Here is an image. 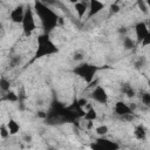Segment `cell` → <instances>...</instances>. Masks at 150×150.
<instances>
[{
	"instance_id": "1f68e13d",
	"label": "cell",
	"mask_w": 150,
	"mask_h": 150,
	"mask_svg": "<svg viewBox=\"0 0 150 150\" xmlns=\"http://www.w3.org/2000/svg\"><path fill=\"white\" fill-rule=\"evenodd\" d=\"M145 2H146V6H148V8L150 11V0H145Z\"/></svg>"
},
{
	"instance_id": "83f0119b",
	"label": "cell",
	"mask_w": 150,
	"mask_h": 150,
	"mask_svg": "<svg viewBox=\"0 0 150 150\" xmlns=\"http://www.w3.org/2000/svg\"><path fill=\"white\" fill-rule=\"evenodd\" d=\"M43 4L48 5V6H55L57 5V0H41Z\"/></svg>"
},
{
	"instance_id": "44dd1931",
	"label": "cell",
	"mask_w": 150,
	"mask_h": 150,
	"mask_svg": "<svg viewBox=\"0 0 150 150\" xmlns=\"http://www.w3.org/2000/svg\"><path fill=\"white\" fill-rule=\"evenodd\" d=\"M9 136H11V132H9V130H8L7 124H1V125H0V137H1L2 139H6V138L9 137Z\"/></svg>"
},
{
	"instance_id": "2e32d148",
	"label": "cell",
	"mask_w": 150,
	"mask_h": 150,
	"mask_svg": "<svg viewBox=\"0 0 150 150\" xmlns=\"http://www.w3.org/2000/svg\"><path fill=\"white\" fill-rule=\"evenodd\" d=\"M122 45H123L124 49L130 50V49H134L135 48L136 42L131 38H129V36H122Z\"/></svg>"
},
{
	"instance_id": "5b68a950",
	"label": "cell",
	"mask_w": 150,
	"mask_h": 150,
	"mask_svg": "<svg viewBox=\"0 0 150 150\" xmlns=\"http://www.w3.org/2000/svg\"><path fill=\"white\" fill-rule=\"evenodd\" d=\"M90 148L94 150H117L120 149V144L105 138L104 136H100L98 138H96L95 143L90 145Z\"/></svg>"
},
{
	"instance_id": "ba28073f",
	"label": "cell",
	"mask_w": 150,
	"mask_h": 150,
	"mask_svg": "<svg viewBox=\"0 0 150 150\" xmlns=\"http://www.w3.org/2000/svg\"><path fill=\"white\" fill-rule=\"evenodd\" d=\"M114 111H115V114L117 116H120L122 118H124V117H127V116H129V115H131L134 112V110L131 109V107L129 104H127L125 102H123V101H117L115 103Z\"/></svg>"
},
{
	"instance_id": "3957f363",
	"label": "cell",
	"mask_w": 150,
	"mask_h": 150,
	"mask_svg": "<svg viewBox=\"0 0 150 150\" xmlns=\"http://www.w3.org/2000/svg\"><path fill=\"white\" fill-rule=\"evenodd\" d=\"M100 70V68L93 63H89V62H80L77 66L74 67L73 69V73L79 76L80 79H82L86 83H91L95 79V75L96 73Z\"/></svg>"
},
{
	"instance_id": "ac0fdd59",
	"label": "cell",
	"mask_w": 150,
	"mask_h": 150,
	"mask_svg": "<svg viewBox=\"0 0 150 150\" xmlns=\"http://www.w3.org/2000/svg\"><path fill=\"white\" fill-rule=\"evenodd\" d=\"M9 88H11L9 80H7L5 76H1V79H0V90L2 91V94L4 93H7L9 90Z\"/></svg>"
},
{
	"instance_id": "9a60e30c",
	"label": "cell",
	"mask_w": 150,
	"mask_h": 150,
	"mask_svg": "<svg viewBox=\"0 0 150 150\" xmlns=\"http://www.w3.org/2000/svg\"><path fill=\"white\" fill-rule=\"evenodd\" d=\"M83 118H84L87 122H93V121H95V120L97 118V111H96V109L93 108V107H90L88 110H86Z\"/></svg>"
},
{
	"instance_id": "8fae6325",
	"label": "cell",
	"mask_w": 150,
	"mask_h": 150,
	"mask_svg": "<svg viewBox=\"0 0 150 150\" xmlns=\"http://www.w3.org/2000/svg\"><path fill=\"white\" fill-rule=\"evenodd\" d=\"M74 8H75V12H76L79 19H82L84 16V14L88 12V2L79 1L74 5Z\"/></svg>"
},
{
	"instance_id": "484cf974",
	"label": "cell",
	"mask_w": 150,
	"mask_h": 150,
	"mask_svg": "<svg viewBox=\"0 0 150 150\" xmlns=\"http://www.w3.org/2000/svg\"><path fill=\"white\" fill-rule=\"evenodd\" d=\"M142 47H148V46H150V30H149V33L146 34V36L144 38V40L142 41Z\"/></svg>"
},
{
	"instance_id": "cb8c5ba5",
	"label": "cell",
	"mask_w": 150,
	"mask_h": 150,
	"mask_svg": "<svg viewBox=\"0 0 150 150\" xmlns=\"http://www.w3.org/2000/svg\"><path fill=\"white\" fill-rule=\"evenodd\" d=\"M144 64H145V59H144L143 56L138 57V59L135 61V63H134V66H135L136 69H141V68H143Z\"/></svg>"
},
{
	"instance_id": "4dcf8cb0",
	"label": "cell",
	"mask_w": 150,
	"mask_h": 150,
	"mask_svg": "<svg viewBox=\"0 0 150 150\" xmlns=\"http://www.w3.org/2000/svg\"><path fill=\"white\" fill-rule=\"evenodd\" d=\"M145 23H146V26H148V28L150 29V18H149V19H148V20L145 21Z\"/></svg>"
},
{
	"instance_id": "9c48e42d",
	"label": "cell",
	"mask_w": 150,
	"mask_h": 150,
	"mask_svg": "<svg viewBox=\"0 0 150 150\" xmlns=\"http://www.w3.org/2000/svg\"><path fill=\"white\" fill-rule=\"evenodd\" d=\"M25 9H26V6L23 5H18L15 6L11 12H9V19L13 23H20L22 22L23 20V15H25Z\"/></svg>"
},
{
	"instance_id": "7a4b0ae2",
	"label": "cell",
	"mask_w": 150,
	"mask_h": 150,
	"mask_svg": "<svg viewBox=\"0 0 150 150\" xmlns=\"http://www.w3.org/2000/svg\"><path fill=\"white\" fill-rule=\"evenodd\" d=\"M59 52H60L59 47L50 39L49 34L42 33L36 38V48L34 52L33 60H40L46 56H52L57 54Z\"/></svg>"
},
{
	"instance_id": "f1b7e54d",
	"label": "cell",
	"mask_w": 150,
	"mask_h": 150,
	"mask_svg": "<svg viewBox=\"0 0 150 150\" xmlns=\"http://www.w3.org/2000/svg\"><path fill=\"white\" fill-rule=\"evenodd\" d=\"M25 141H26V142H30V141H32V136H30V135H28V136L26 135V136H25Z\"/></svg>"
},
{
	"instance_id": "7c38bea8",
	"label": "cell",
	"mask_w": 150,
	"mask_h": 150,
	"mask_svg": "<svg viewBox=\"0 0 150 150\" xmlns=\"http://www.w3.org/2000/svg\"><path fill=\"white\" fill-rule=\"evenodd\" d=\"M134 136L138 141H144L146 138V129H145V127L142 125V124L136 125L135 129H134Z\"/></svg>"
},
{
	"instance_id": "5bb4252c",
	"label": "cell",
	"mask_w": 150,
	"mask_h": 150,
	"mask_svg": "<svg viewBox=\"0 0 150 150\" xmlns=\"http://www.w3.org/2000/svg\"><path fill=\"white\" fill-rule=\"evenodd\" d=\"M121 91L125 95V96H128V97H134L135 96V89L131 87V84H129V83H122L121 84Z\"/></svg>"
},
{
	"instance_id": "ffe728a7",
	"label": "cell",
	"mask_w": 150,
	"mask_h": 150,
	"mask_svg": "<svg viewBox=\"0 0 150 150\" xmlns=\"http://www.w3.org/2000/svg\"><path fill=\"white\" fill-rule=\"evenodd\" d=\"M108 131H109V128L105 124H102V125H98V127L95 128V132L98 136H105L108 134Z\"/></svg>"
},
{
	"instance_id": "7402d4cb",
	"label": "cell",
	"mask_w": 150,
	"mask_h": 150,
	"mask_svg": "<svg viewBox=\"0 0 150 150\" xmlns=\"http://www.w3.org/2000/svg\"><path fill=\"white\" fill-rule=\"evenodd\" d=\"M137 6H138V8H139L144 14H146V13H148L149 8H148V6H146L145 0H137Z\"/></svg>"
},
{
	"instance_id": "8992f818",
	"label": "cell",
	"mask_w": 150,
	"mask_h": 150,
	"mask_svg": "<svg viewBox=\"0 0 150 150\" xmlns=\"http://www.w3.org/2000/svg\"><path fill=\"white\" fill-rule=\"evenodd\" d=\"M90 98L100 104H107L108 101H109V96H108V93L107 90L102 87V86H96L91 93H90Z\"/></svg>"
},
{
	"instance_id": "d6a6232c",
	"label": "cell",
	"mask_w": 150,
	"mask_h": 150,
	"mask_svg": "<svg viewBox=\"0 0 150 150\" xmlns=\"http://www.w3.org/2000/svg\"><path fill=\"white\" fill-rule=\"evenodd\" d=\"M149 86H150V82H149Z\"/></svg>"
},
{
	"instance_id": "d6986e66",
	"label": "cell",
	"mask_w": 150,
	"mask_h": 150,
	"mask_svg": "<svg viewBox=\"0 0 150 150\" xmlns=\"http://www.w3.org/2000/svg\"><path fill=\"white\" fill-rule=\"evenodd\" d=\"M141 102L146 108H150V93L149 91H143L141 94Z\"/></svg>"
},
{
	"instance_id": "4316f807",
	"label": "cell",
	"mask_w": 150,
	"mask_h": 150,
	"mask_svg": "<svg viewBox=\"0 0 150 150\" xmlns=\"http://www.w3.org/2000/svg\"><path fill=\"white\" fill-rule=\"evenodd\" d=\"M120 6L117 5V4H112L111 6H110V12L112 13V14H116V13H118L120 12Z\"/></svg>"
},
{
	"instance_id": "6da1fadb",
	"label": "cell",
	"mask_w": 150,
	"mask_h": 150,
	"mask_svg": "<svg viewBox=\"0 0 150 150\" xmlns=\"http://www.w3.org/2000/svg\"><path fill=\"white\" fill-rule=\"evenodd\" d=\"M36 16L39 18L41 26L43 28V33L50 34L59 25L60 16L50 8V6L43 4L41 0H34L33 4Z\"/></svg>"
},
{
	"instance_id": "30bf717a",
	"label": "cell",
	"mask_w": 150,
	"mask_h": 150,
	"mask_svg": "<svg viewBox=\"0 0 150 150\" xmlns=\"http://www.w3.org/2000/svg\"><path fill=\"white\" fill-rule=\"evenodd\" d=\"M149 28L145 23V21H138L135 25V35H136V43H142L146 34L149 33Z\"/></svg>"
},
{
	"instance_id": "d4e9b609",
	"label": "cell",
	"mask_w": 150,
	"mask_h": 150,
	"mask_svg": "<svg viewBox=\"0 0 150 150\" xmlns=\"http://www.w3.org/2000/svg\"><path fill=\"white\" fill-rule=\"evenodd\" d=\"M73 60H74V61L82 62V60H83V54H82L81 52H75V53L73 54Z\"/></svg>"
},
{
	"instance_id": "603a6c76",
	"label": "cell",
	"mask_w": 150,
	"mask_h": 150,
	"mask_svg": "<svg viewBox=\"0 0 150 150\" xmlns=\"http://www.w3.org/2000/svg\"><path fill=\"white\" fill-rule=\"evenodd\" d=\"M20 62H21V57L20 56H13L9 60V66L12 68H15V67H18L20 64Z\"/></svg>"
},
{
	"instance_id": "4fadbf2b",
	"label": "cell",
	"mask_w": 150,
	"mask_h": 150,
	"mask_svg": "<svg viewBox=\"0 0 150 150\" xmlns=\"http://www.w3.org/2000/svg\"><path fill=\"white\" fill-rule=\"evenodd\" d=\"M7 127H8V130H9V132H11V136L16 135V134L20 131V124H19L14 118H9V120H8Z\"/></svg>"
},
{
	"instance_id": "f546056e",
	"label": "cell",
	"mask_w": 150,
	"mask_h": 150,
	"mask_svg": "<svg viewBox=\"0 0 150 150\" xmlns=\"http://www.w3.org/2000/svg\"><path fill=\"white\" fill-rule=\"evenodd\" d=\"M70 4H73V5H75L76 2H79V1H81V0H68Z\"/></svg>"
},
{
	"instance_id": "52a82bcc",
	"label": "cell",
	"mask_w": 150,
	"mask_h": 150,
	"mask_svg": "<svg viewBox=\"0 0 150 150\" xmlns=\"http://www.w3.org/2000/svg\"><path fill=\"white\" fill-rule=\"evenodd\" d=\"M105 7V4L101 0H89L88 1V12H87V18L91 19L93 16L97 15L101 11H103Z\"/></svg>"
},
{
	"instance_id": "277c9868",
	"label": "cell",
	"mask_w": 150,
	"mask_h": 150,
	"mask_svg": "<svg viewBox=\"0 0 150 150\" xmlns=\"http://www.w3.org/2000/svg\"><path fill=\"white\" fill-rule=\"evenodd\" d=\"M35 11L34 7L30 5H26V9H25V15H23V20L21 22V27H22V32L26 36L32 35V33L36 29V23H35Z\"/></svg>"
},
{
	"instance_id": "e0dca14e",
	"label": "cell",
	"mask_w": 150,
	"mask_h": 150,
	"mask_svg": "<svg viewBox=\"0 0 150 150\" xmlns=\"http://www.w3.org/2000/svg\"><path fill=\"white\" fill-rule=\"evenodd\" d=\"M2 101H8V102H18L19 101V96L18 94H15L12 90H8L7 93L2 94Z\"/></svg>"
}]
</instances>
